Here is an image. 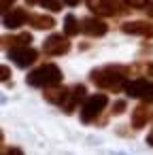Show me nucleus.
Wrapping results in <instances>:
<instances>
[{"label":"nucleus","mask_w":153,"mask_h":155,"mask_svg":"<svg viewBox=\"0 0 153 155\" xmlns=\"http://www.w3.org/2000/svg\"><path fill=\"white\" fill-rule=\"evenodd\" d=\"M91 83H96L98 87H104V89H111V91H119L121 87H125V70L119 68V66H106V68H98V70H91L89 74Z\"/></svg>","instance_id":"1"},{"label":"nucleus","mask_w":153,"mask_h":155,"mask_svg":"<svg viewBox=\"0 0 153 155\" xmlns=\"http://www.w3.org/2000/svg\"><path fill=\"white\" fill-rule=\"evenodd\" d=\"M85 98H87L85 85H75V87L70 89V94H68V100L64 102V110H66V113H72L79 104L85 102Z\"/></svg>","instance_id":"10"},{"label":"nucleus","mask_w":153,"mask_h":155,"mask_svg":"<svg viewBox=\"0 0 153 155\" xmlns=\"http://www.w3.org/2000/svg\"><path fill=\"white\" fill-rule=\"evenodd\" d=\"M62 2H64V0H36V5H41L43 9H47L51 13L62 11Z\"/></svg>","instance_id":"17"},{"label":"nucleus","mask_w":153,"mask_h":155,"mask_svg":"<svg viewBox=\"0 0 153 155\" xmlns=\"http://www.w3.org/2000/svg\"><path fill=\"white\" fill-rule=\"evenodd\" d=\"M108 104V98L104 94H94V96H87L85 102L81 104V121L83 123H91L96 121V117L106 108Z\"/></svg>","instance_id":"3"},{"label":"nucleus","mask_w":153,"mask_h":155,"mask_svg":"<svg viewBox=\"0 0 153 155\" xmlns=\"http://www.w3.org/2000/svg\"><path fill=\"white\" fill-rule=\"evenodd\" d=\"M9 58L15 62V66L28 68V66H32V64L36 62L38 53L28 45V47H15V49H9Z\"/></svg>","instance_id":"7"},{"label":"nucleus","mask_w":153,"mask_h":155,"mask_svg":"<svg viewBox=\"0 0 153 155\" xmlns=\"http://www.w3.org/2000/svg\"><path fill=\"white\" fill-rule=\"evenodd\" d=\"M123 89H125V94H128L130 98H138V100H142V102L153 104V81L134 79V81H128Z\"/></svg>","instance_id":"4"},{"label":"nucleus","mask_w":153,"mask_h":155,"mask_svg":"<svg viewBox=\"0 0 153 155\" xmlns=\"http://www.w3.org/2000/svg\"><path fill=\"white\" fill-rule=\"evenodd\" d=\"M81 32H85L87 36L98 38V36H104V34L108 32V26H106L102 19H98V17H87V19H83V24H81Z\"/></svg>","instance_id":"9"},{"label":"nucleus","mask_w":153,"mask_h":155,"mask_svg":"<svg viewBox=\"0 0 153 155\" xmlns=\"http://www.w3.org/2000/svg\"><path fill=\"white\" fill-rule=\"evenodd\" d=\"M26 83L30 87H41V89L60 85L62 83V70L55 64H43V66H38L36 70H32L26 77Z\"/></svg>","instance_id":"2"},{"label":"nucleus","mask_w":153,"mask_h":155,"mask_svg":"<svg viewBox=\"0 0 153 155\" xmlns=\"http://www.w3.org/2000/svg\"><path fill=\"white\" fill-rule=\"evenodd\" d=\"M81 2V0H64V5H68V7H77Z\"/></svg>","instance_id":"25"},{"label":"nucleus","mask_w":153,"mask_h":155,"mask_svg":"<svg viewBox=\"0 0 153 155\" xmlns=\"http://www.w3.org/2000/svg\"><path fill=\"white\" fill-rule=\"evenodd\" d=\"M30 26L36 30H51L55 28V19L51 15H30Z\"/></svg>","instance_id":"15"},{"label":"nucleus","mask_w":153,"mask_h":155,"mask_svg":"<svg viewBox=\"0 0 153 155\" xmlns=\"http://www.w3.org/2000/svg\"><path fill=\"white\" fill-rule=\"evenodd\" d=\"M70 36H62V34H51L45 43H43V51L47 55H64L70 51Z\"/></svg>","instance_id":"6"},{"label":"nucleus","mask_w":153,"mask_h":155,"mask_svg":"<svg viewBox=\"0 0 153 155\" xmlns=\"http://www.w3.org/2000/svg\"><path fill=\"white\" fill-rule=\"evenodd\" d=\"M145 11H147V15H149V17H153V2H149V5L145 7Z\"/></svg>","instance_id":"23"},{"label":"nucleus","mask_w":153,"mask_h":155,"mask_svg":"<svg viewBox=\"0 0 153 155\" xmlns=\"http://www.w3.org/2000/svg\"><path fill=\"white\" fill-rule=\"evenodd\" d=\"M87 2V9L96 15H102V17H111V15H119L123 11L119 0H85Z\"/></svg>","instance_id":"5"},{"label":"nucleus","mask_w":153,"mask_h":155,"mask_svg":"<svg viewBox=\"0 0 153 155\" xmlns=\"http://www.w3.org/2000/svg\"><path fill=\"white\" fill-rule=\"evenodd\" d=\"M81 32V24L75 15H66L64 17V34L66 36H77Z\"/></svg>","instance_id":"16"},{"label":"nucleus","mask_w":153,"mask_h":155,"mask_svg":"<svg viewBox=\"0 0 153 155\" xmlns=\"http://www.w3.org/2000/svg\"><path fill=\"white\" fill-rule=\"evenodd\" d=\"M26 2H28V5H36V0H26Z\"/></svg>","instance_id":"26"},{"label":"nucleus","mask_w":153,"mask_h":155,"mask_svg":"<svg viewBox=\"0 0 153 155\" xmlns=\"http://www.w3.org/2000/svg\"><path fill=\"white\" fill-rule=\"evenodd\" d=\"M0 70H2V81H9V68H7V66H2Z\"/></svg>","instance_id":"22"},{"label":"nucleus","mask_w":153,"mask_h":155,"mask_svg":"<svg viewBox=\"0 0 153 155\" xmlns=\"http://www.w3.org/2000/svg\"><path fill=\"white\" fill-rule=\"evenodd\" d=\"M149 119H151V108L147 106V102H145V104H138V106L132 110V125H134L136 130H140L142 125H147Z\"/></svg>","instance_id":"13"},{"label":"nucleus","mask_w":153,"mask_h":155,"mask_svg":"<svg viewBox=\"0 0 153 155\" xmlns=\"http://www.w3.org/2000/svg\"><path fill=\"white\" fill-rule=\"evenodd\" d=\"M32 43V36L28 34V32H24V34H17V36H5L2 38V45L7 47V49H15V47H28Z\"/></svg>","instance_id":"14"},{"label":"nucleus","mask_w":153,"mask_h":155,"mask_svg":"<svg viewBox=\"0 0 153 155\" xmlns=\"http://www.w3.org/2000/svg\"><path fill=\"white\" fill-rule=\"evenodd\" d=\"M125 34H138V36H153V24L147 21H128L121 26Z\"/></svg>","instance_id":"12"},{"label":"nucleus","mask_w":153,"mask_h":155,"mask_svg":"<svg viewBox=\"0 0 153 155\" xmlns=\"http://www.w3.org/2000/svg\"><path fill=\"white\" fill-rule=\"evenodd\" d=\"M26 21H30V15H28L24 9H11V11H7V13L2 15V24H5V28H9V30H17V28H22Z\"/></svg>","instance_id":"8"},{"label":"nucleus","mask_w":153,"mask_h":155,"mask_svg":"<svg viewBox=\"0 0 153 155\" xmlns=\"http://www.w3.org/2000/svg\"><path fill=\"white\" fill-rule=\"evenodd\" d=\"M123 110H125V102L123 100H117L115 106H113V115H121Z\"/></svg>","instance_id":"19"},{"label":"nucleus","mask_w":153,"mask_h":155,"mask_svg":"<svg viewBox=\"0 0 153 155\" xmlns=\"http://www.w3.org/2000/svg\"><path fill=\"white\" fill-rule=\"evenodd\" d=\"M2 155H24V153H22V149L13 147V149H5V151H2Z\"/></svg>","instance_id":"20"},{"label":"nucleus","mask_w":153,"mask_h":155,"mask_svg":"<svg viewBox=\"0 0 153 155\" xmlns=\"http://www.w3.org/2000/svg\"><path fill=\"white\" fill-rule=\"evenodd\" d=\"M147 144H149V147H153V127H151V132L147 134Z\"/></svg>","instance_id":"24"},{"label":"nucleus","mask_w":153,"mask_h":155,"mask_svg":"<svg viewBox=\"0 0 153 155\" xmlns=\"http://www.w3.org/2000/svg\"><path fill=\"white\" fill-rule=\"evenodd\" d=\"M123 2H125L128 7H134V9H142V7H147V5H149V0H123Z\"/></svg>","instance_id":"18"},{"label":"nucleus","mask_w":153,"mask_h":155,"mask_svg":"<svg viewBox=\"0 0 153 155\" xmlns=\"http://www.w3.org/2000/svg\"><path fill=\"white\" fill-rule=\"evenodd\" d=\"M68 94H70V89L60 87V85H53V87H47V89H45V100L51 102V104L64 106V102L68 100Z\"/></svg>","instance_id":"11"},{"label":"nucleus","mask_w":153,"mask_h":155,"mask_svg":"<svg viewBox=\"0 0 153 155\" xmlns=\"http://www.w3.org/2000/svg\"><path fill=\"white\" fill-rule=\"evenodd\" d=\"M13 2H15V0H2V13H7V11H9V7H11Z\"/></svg>","instance_id":"21"}]
</instances>
